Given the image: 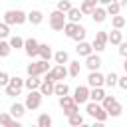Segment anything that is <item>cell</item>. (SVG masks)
<instances>
[{"label":"cell","mask_w":127,"mask_h":127,"mask_svg":"<svg viewBox=\"0 0 127 127\" xmlns=\"http://www.w3.org/2000/svg\"><path fill=\"white\" fill-rule=\"evenodd\" d=\"M101 105H103V109L107 111L109 117H119V115L123 113V107H121V103L115 99V95H107V93H105V97L101 99Z\"/></svg>","instance_id":"cell-1"},{"label":"cell","mask_w":127,"mask_h":127,"mask_svg":"<svg viewBox=\"0 0 127 127\" xmlns=\"http://www.w3.org/2000/svg\"><path fill=\"white\" fill-rule=\"evenodd\" d=\"M4 22L8 26H22L24 22H28V14L24 10H6L4 12Z\"/></svg>","instance_id":"cell-2"},{"label":"cell","mask_w":127,"mask_h":127,"mask_svg":"<svg viewBox=\"0 0 127 127\" xmlns=\"http://www.w3.org/2000/svg\"><path fill=\"white\" fill-rule=\"evenodd\" d=\"M85 111H87V115H91L95 121H99V123H103V121H107V111L103 109V105L101 103H97V101H87V107H85Z\"/></svg>","instance_id":"cell-3"},{"label":"cell","mask_w":127,"mask_h":127,"mask_svg":"<svg viewBox=\"0 0 127 127\" xmlns=\"http://www.w3.org/2000/svg\"><path fill=\"white\" fill-rule=\"evenodd\" d=\"M48 22H50V28H52V30L62 32V30H64V24L67 22V20H65V12H62V10L56 8V10L48 16Z\"/></svg>","instance_id":"cell-4"},{"label":"cell","mask_w":127,"mask_h":127,"mask_svg":"<svg viewBox=\"0 0 127 127\" xmlns=\"http://www.w3.org/2000/svg\"><path fill=\"white\" fill-rule=\"evenodd\" d=\"M6 95L8 97H16V95H20L22 93V89H24V79L20 77V75H14V77H10V81L6 83Z\"/></svg>","instance_id":"cell-5"},{"label":"cell","mask_w":127,"mask_h":127,"mask_svg":"<svg viewBox=\"0 0 127 127\" xmlns=\"http://www.w3.org/2000/svg\"><path fill=\"white\" fill-rule=\"evenodd\" d=\"M48 69H50V64H48V60L32 62V64H28V65H26V73H28V75H44Z\"/></svg>","instance_id":"cell-6"},{"label":"cell","mask_w":127,"mask_h":127,"mask_svg":"<svg viewBox=\"0 0 127 127\" xmlns=\"http://www.w3.org/2000/svg\"><path fill=\"white\" fill-rule=\"evenodd\" d=\"M42 93H40V89H32V91H28V95H26V101H24V105H26V109H30V111H34V109H38L40 105H42Z\"/></svg>","instance_id":"cell-7"},{"label":"cell","mask_w":127,"mask_h":127,"mask_svg":"<svg viewBox=\"0 0 127 127\" xmlns=\"http://www.w3.org/2000/svg\"><path fill=\"white\" fill-rule=\"evenodd\" d=\"M60 107L64 109V115L67 117V115H71V113H75V111H79V107H77V103L73 101V97L71 95H60Z\"/></svg>","instance_id":"cell-8"},{"label":"cell","mask_w":127,"mask_h":127,"mask_svg":"<svg viewBox=\"0 0 127 127\" xmlns=\"http://www.w3.org/2000/svg\"><path fill=\"white\" fill-rule=\"evenodd\" d=\"M71 97H73V101H75L77 105L87 103V101H89V87H87V85H77Z\"/></svg>","instance_id":"cell-9"},{"label":"cell","mask_w":127,"mask_h":127,"mask_svg":"<svg viewBox=\"0 0 127 127\" xmlns=\"http://www.w3.org/2000/svg\"><path fill=\"white\" fill-rule=\"evenodd\" d=\"M91 48H93V52H103L105 48H107V32H97L95 34V38H93V42H91Z\"/></svg>","instance_id":"cell-10"},{"label":"cell","mask_w":127,"mask_h":127,"mask_svg":"<svg viewBox=\"0 0 127 127\" xmlns=\"http://www.w3.org/2000/svg\"><path fill=\"white\" fill-rule=\"evenodd\" d=\"M87 85H89V87H103V85H105V75H103L99 69L89 71V75H87Z\"/></svg>","instance_id":"cell-11"},{"label":"cell","mask_w":127,"mask_h":127,"mask_svg":"<svg viewBox=\"0 0 127 127\" xmlns=\"http://www.w3.org/2000/svg\"><path fill=\"white\" fill-rule=\"evenodd\" d=\"M38 48H40V42H38L36 38L24 40V50H26V56H28V58H36V56H38Z\"/></svg>","instance_id":"cell-12"},{"label":"cell","mask_w":127,"mask_h":127,"mask_svg":"<svg viewBox=\"0 0 127 127\" xmlns=\"http://www.w3.org/2000/svg\"><path fill=\"white\" fill-rule=\"evenodd\" d=\"M85 67L89 69V71H93V69H99L101 67V58L97 56V52L93 54H89V56H85Z\"/></svg>","instance_id":"cell-13"},{"label":"cell","mask_w":127,"mask_h":127,"mask_svg":"<svg viewBox=\"0 0 127 127\" xmlns=\"http://www.w3.org/2000/svg\"><path fill=\"white\" fill-rule=\"evenodd\" d=\"M52 69V73L56 75V81H64L65 77H67V67H65V64H56L54 67H50Z\"/></svg>","instance_id":"cell-14"},{"label":"cell","mask_w":127,"mask_h":127,"mask_svg":"<svg viewBox=\"0 0 127 127\" xmlns=\"http://www.w3.org/2000/svg\"><path fill=\"white\" fill-rule=\"evenodd\" d=\"M91 18H93V22H97V24H101V22H105V18H107V10H105V6H95L93 8V12H91Z\"/></svg>","instance_id":"cell-15"},{"label":"cell","mask_w":127,"mask_h":127,"mask_svg":"<svg viewBox=\"0 0 127 127\" xmlns=\"http://www.w3.org/2000/svg\"><path fill=\"white\" fill-rule=\"evenodd\" d=\"M121 42H123V34H121V30L113 28L111 32H107V44H111V46H119Z\"/></svg>","instance_id":"cell-16"},{"label":"cell","mask_w":127,"mask_h":127,"mask_svg":"<svg viewBox=\"0 0 127 127\" xmlns=\"http://www.w3.org/2000/svg\"><path fill=\"white\" fill-rule=\"evenodd\" d=\"M0 125H6V127H20V121H18L16 117H12L10 111H8V113H0Z\"/></svg>","instance_id":"cell-17"},{"label":"cell","mask_w":127,"mask_h":127,"mask_svg":"<svg viewBox=\"0 0 127 127\" xmlns=\"http://www.w3.org/2000/svg\"><path fill=\"white\" fill-rule=\"evenodd\" d=\"M38 56H40V60H52L54 58V52H52V46L50 44H40V48H38Z\"/></svg>","instance_id":"cell-18"},{"label":"cell","mask_w":127,"mask_h":127,"mask_svg":"<svg viewBox=\"0 0 127 127\" xmlns=\"http://www.w3.org/2000/svg\"><path fill=\"white\" fill-rule=\"evenodd\" d=\"M40 83H42L40 75H28V79H24V87H26L28 91H32V89H40Z\"/></svg>","instance_id":"cell-19"},{"label":"cell","mask_w":127,"mask_h":127,"mask_svg":"<svg viewBox=\"0 0 127 127\" xmlns=\"http://www.w3.org/2000/svg\"><path fill=\"white\" fill-rule=\"evenodd\" d=\"M28 22H30L32 26H40V24L44 22L42 10H32V12H28Z\"/></svg>","instance_id":"cell-20"},{"label":"cell","mask_w":127,"mask_h":127,"mask_svg":"<svg viewBox=\"0 0 127 127\" xmlns=\"http://www.w3.org/2000/svg\"><path fill=\"white\" fill-rule=\"evenodd\" d=\"M75 52L79 54V56H89L91 52H93V48H91V44H87L85 40H81V42H77V46H75Z\"/></svg>","instance_id":"cell-21"},{"label":"cell","mask_w":127,"mask_h":127,"mask_svg":"<svg viewBox=\"0 0 127 127\" xmlns=\"http://www.w3.org/2000/svg\"><path fill=\"white\" fill-rule=\"evenodd\" d=\"M24 113H26V105H24V103H18V101H16V103L10 105V115H12V117L20 119Z\"/></svg>","instance_id":"cell-22"},{"label":"cell","mask_w":127,"mask_h":127,"mask_svg":"<svg viewBox=\"0 0 127 127\" xmlns=\"http://www.w3.org/2000/svg\"><path fill=\"white\" fill-rule=\"evenodd\" d=\"M54 83H56V81L42 79V83H40V93H42V95H54Z\"/></svg>","instance_id":"cell-23"},{"label":"cell","mask_w":127,"mask_h":127,"mask_svg":"<svg viewBox=\"0 0 127 127\" xmlns=\"http://www.w3.org/2000/svg\"><path fill=\"white\" fill-rule=\"evenodd\" d=\"M103 97H105L103 87H91V89H89V101H97V103H101Z\"/></svg>","instance_id":"cell-24"},{"label":"cell","mask_w":127,"mask_h":127,"mask_svg":"<svg viewBox=\"0 0 127 127\" xmlns=\"http://www.w3.org/2000/svg\"><path fill=\"white\" fill-rule=\"evenodd\" d=\"M81 16H83V14H81V10H79V8H73V6L65 12V18H67L69 22H79V20H81Z\"/></svg>","instance_id":"cell-25"},{"label":"cell","mask_w":127,"mask_h":127,"mask_svg":"<svg viewBox=\"0 0 127 127\" xmlns=\"http://www.w3.org/2000/svg\"><path fill=\"white\" fill-rule=\"evenodd\" d=\"M69 93V85L65 81H56L54 83V95H65Z\"/></svg>","instance_id":"cell-26"},{"label":"cell","mask_w":127,"mask_h":127,"mask_svg":"<svg viewBox=\"0 0 127 127\" xmlns=\"http://www.w3.org/2000/svg\"><path fill=\"white\" fill-rule=\"evenodd\" d=\"M67 64H69V67H67V75L77 77L79 71H81V64H79V60H75V62H67Z\"/></svg>","instance_id":"cell-27"},{"label":"cell","mask_w":127,"mask_h":127,"mask_svg":"<svg viewBox=\"0 0 127 127\" xmlns=\"http://www.w3.org/2000/svg\"><path fill=\"white\" fill-rule=\"evenodd\" d=\"M67 123H69L71 127H79V125H83V117L79 115V111H75V113L67 115Z\"/></svg>","instance_id":"cell-28"},{"label":"cell","mask_w":127,"mask_h":127,"mask_svg":"<svg viewBox=\"0 0 127 127\" xmlns=\"http://www.w3.org/2000/svg\"><path fill=\"white\" fill-rule=\"evenodd\" d=\"M127 24V20H125V16H121V14H115V16H111V26L113 28H117V30H121L123 26Z\"/></svg>","instance_id":"cell-29"},{"label":"cell","mask_w":127,"mask_h":127,"mask_svg":"<svg viewBox=\"0 0 127 127\" xmlns=\"http://www.w3.org/2000/svg\"><path fill=\"white\" fill-rule=\"evenodd\" d=\"M77 24H79V22H69V20H67V22L64 24V34H65L67 38H71V36L75 34V30H77Z\"/></svg>","instance_id":"cell-30"},{"label":"cell","mask_w":127,"mask_h":127,"mask_svg":"<svg viewBox=\"0 0 127 127\" xmlns=\"http://www.w3.org/2000/svg\"><path fill=\"white\" fill-rule=\"evenodd\" d=\"M54 62H56V64H67V62H69V56H67V52H65V50H60V52H56V54H54Z\"/></svg>","instance_id":"cell-31"},{"label":"cell","mask_w":127,"mask_h":127,"mask_svg":"<svg viewBox=\"0 0 127 127\" xmlns=\"http://www.w3.org/2000/svg\"><path fill=\"white\" fill-rule=\"evenodd\" d=\"M10 52H12V46H10V42H6V40H0V58H8V56H10Z\"/></svg>","instance_id":"cell-32"},{"label":"cell","mask_w":127,"mask_h":127,"mask_svg":"<svg viewBox=\"0 0 127 127\" xmlns=\"http://www.w3.org/2000/svg\"><path fill=\"white\" fill-rule=\"evenodd\" d=\"M105 10H107V16H115V14H119V12H121V6H119L117 2H113V0H111V2L105 6Z\"/></svg>","instance_id":"cell-33"},{"label":"cell","mask_w":127,"mask_h":127,"mask_svg":"<svg viewBox=\"0 0 127 127\" xmlns=\"http://www.w3.org/2000/svg\"><path fill=\"white\" fill-rule=\"evenodd\" d=\"M85 34H87V30H85L81 24H77V30H75V34L71 36V40H75V42H81V40H85Z\"/></svg>","instance_id":"cell-34"},{"label":"cell","mask_w":127,"mask_h":127,"mask_svg":"<svg viewBox=\"0 0 127 127\" xmlns=\"http://www.w3.org/2000/svg\"><path fill=\"white\" fill-rule=\"evenodd\" d=\"M117 79H119V75H117L115 71H109V73L105 75V85H107V87H115V85H117Z\"/></svg>","instance_id":"cell-35"},{"label":"cell","mask_w":127,"mask_h":127,"mask_svg":"<svg viewBox=\"0 0 127 127\" xmlns=\"http://www.w3.org/2000/svg\"><path fill=\"white\" fill-rule=\"evenodd\" d=\"M8 42H10L12 50H20V48H24V38H20V36H12Z\"/></svg>","instance_id":"cell-36"},{"label":"cell","mask_w":127,"mask_h":127,"mask_svg":"<svg viewBox=\"0 0 127 127\" xmlns=\"http://www.w3.org/2000/svg\"><path fill=\"white\" fill-rule=\"evenodd\" d=\"M38 127H52V117L48 113H42L38 117Z\"/></svg>","instance_id":"cell-37"},{"label":"cell","mask_w":127,"mask_h":127,"mask_svg":"<svg viewBox=\"0 0 127 127\" xmlns=\"http://www.w3.org/2000/svg\"><path fill=\"white\" fill-rule=\"evenodd\" d=\"M10 36V26L6 22H0V40H6Z\"/></svg>","instance_id":"cell-38"},{"label":"cell","mask_w":127,"mask_h":127,"mask_svg":"<svg viewBox=\"0 0 127 127\" xmlns=\"http://www.w3.org/2000/svg\"><path fill=\"white\" fill-rule=\"evenodd\" d=\"M69 8H71V2H69V0H60V2H58V10L67 12Z\"/></svg>","instance_id":"cell-39"},{"label":"cell","mask_w":127,"mask_h":127,"mask_svg":"<svg viewBox=\"0 0 127 127\" xmlns=\"http://www.w3.org/2000/svg\"><path fill=\"white\" fill-rule=\"evenodd\" d=\"M79 10H81V14H85V16H91V12H93V6H89V4H85V2H81V4H79Z\"/></svg>","instance_id":"cell-40"},{"label":"cell","mask_w":127,"mask_h":127,"mask_svg":"<svg viewBox=\"0 0 127 127\" xmlns=\"http://www.w3.org/2000/svg\"><path fill=\"white\" fill-rule=\"evenodd\" d=\"M10 81V75L6 71H0V87H6V83Z\"/></svg>","instance_id":"cell-41"},{"label":"cell","mask_w":127,"mask_h":127,"mask_svg":"<svg viewBox=\"0 0 127 127\" xmlns=\"http://www.w3.org/2000/svg\"><path fill=\"white\" fill-rule=\"evenodd\" d=\"M117 85H119L121 89H125V91H127V73H125V75H121V77L117 79Z\"/></svg>","instance_id":"cell-42"},{"label":"cell","mask_w":127,"mask_h":127,"mask_svg":"<svg viewBox=\"0 0 127 127\" xmlns=\"http://www.w3.org/2000/svg\"><path fill=\"white\" fill-rule=\"evenodd\" d=\"M119 56L127 58V42H121V44H119Z\"/></svg>","instance_id":"cell-43"},{"label":"cell","mask_w":127,"mask_h":127,"mask_svg":"<svg viewBox=\"0 0 127 127\" xmlns=\"http://www.w3.org/2000/svg\"><path fill=\"white\" fill-rule=\"evenodd\" d=\"M83 2H85V4H89V6H93V8L97 6V0H83Z\"/></svg>","instance_id":"cell-44"},{"label":"cell","mask_w":127,"mask_h":127,"mask_svg":"<svg viewBox=\"0 0 127 127\" xmlns=\"http://www.w3.org/2000/svg\"><path fill=\"white\" fill-rule=\"evenodd\" d=\"M113 2H117L121 8H123V6H127V0H113Z\"/></svg>","instance_id":"cell-45"},{"label":"cell","mask_w":127,"mask_h":127,"mask_svg":"<svg viewBox=\"0 0 127 127\" xmlns=\"http://www.w3.org/2000/svg\"><path fill=\"white\" fill-rule=\"evenodd\" d=\"M111 0H97V4H101V6H107Z\"/></svg>","instance_id":"cell-46"},{"label":"cell","mask_w":127,"mask_h":127,"mask_svg":"<svg viewBox=\"0 0 127 127\" xmlns=\"http://www.w3.org/2000/svg\"><path fill=\"white\" fill-rule=\"evenodd\" d=\"M123 69H125V73H127V58H125V62H123Z\"/></svg>","instance_id":"cell-47"}]
</instances>
